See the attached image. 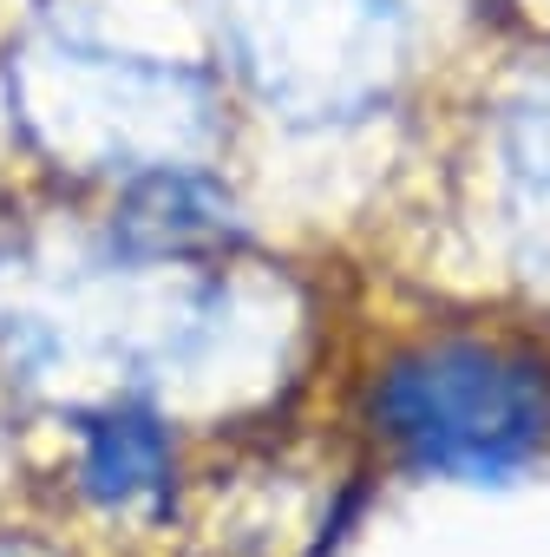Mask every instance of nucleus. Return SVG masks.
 Segmentation results:
<instances>
[{
	"instance_id": "1",
	"label": "nucleus",
	"mask_w": 550,
	"mask_h": 557,
	"mask_svg": "<svg viewBox=\"0 0 550 557\" xmlns=\"http://www.w3.org/2000/svg\"><path fill=\"white\" fill-rule=\"evenodd\" d=\"M367 420L413 472L498 485L550 440V361L517 335L439 329L387 355Z\"/></svg>"
},
{
	"instance_id": "2",
	"label": "nucleus",
	"mask_w": 550,
	"mask_h": 557,
	"mask_svg": "<svg viewBox=\"0 0 550 557\" xmlns=\"http://www.w3.org/2000/svg\"><path fill=\"white\" fill-rule=\"evenodd\" d=\"M216 53L315 119L380 99L420 34V0H210ZM216 60V66H223Z\"/></svg>"
},
{
	"instance_id": "3",
	"label": "nucleus",
	"mask_w": 550,
	"mask_h": 557,
	"mask_svg": "<svg viewBox=\"0 0 550 557\" xmlns=\"http://www.w3.org/2000/svg\"><path fill=\"white\" fill-rule=\"evenodd\" d=\"M171 485V433L145 407H112L79 440V492L105 511H138Z\"/></svg>"
},
{
	"instance_id": "4",
	"label": "nucleus",
	"mask_w": 550,
	"mask_h": 557,
	"mask_svg": "<svg viewBox=\"0 0 550 557\" xmlns=\"http://www.w3.org/2000/svg\"><path fill=\"white\" fill-rule=\"evenodd\" d=\"M0 557H40L34 544H0Z\"/></svg>"
}]
</instances>
